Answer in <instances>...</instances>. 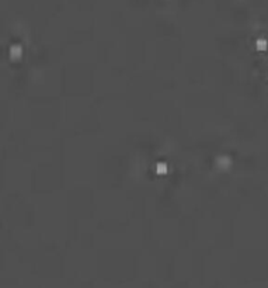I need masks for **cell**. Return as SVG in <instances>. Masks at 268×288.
<instances>
[{
  "label": "cell",
  "mask_w": 268,
  "mask_h": 288,
  "mask_svg": "<svg viewBox=\"0 0 268 288\" xmlns=\"http://www.w3.org/2000/svg\"><path fill=\"white\" fill-rule=\"evenodd\" d=\"M256 48L258 49V51H265V49L268 48L267 40H264V38H258V40L256 41Z\"/></svg>",
  "instance_id": "6da1fadb"
},
{
  "label": "cell",
  "mask_w": 268,
  "mask_h": 288,
  "mask_svg": "<svg viewBox=\"0 0 268 288\" xmlns=\"http://www.w3.org/2000/svg\"><path fill=\"white\" fill-rule=\"evenodd\" d=\"M156 172H157L159 174H166V173H167V164L163 163V162H159V163L156 164Z\"/></svg>",
  "instance_id": "7a4b0ae2"
}]
</instances>
